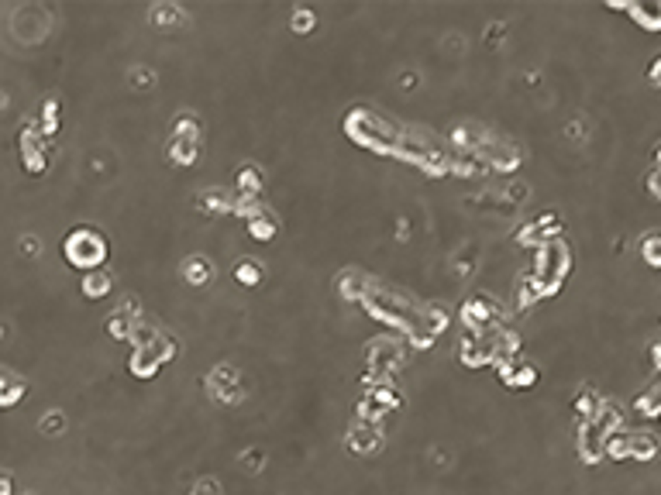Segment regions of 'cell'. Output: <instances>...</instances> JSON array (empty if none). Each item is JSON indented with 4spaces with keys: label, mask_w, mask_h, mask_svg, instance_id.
I'll return each instance as SVG.
<instances>
[{
    "label": "cell",
    "mask_w": 661,
    "mask_h": 495,
    "mask_svg": "<svg viewBox=\"0 0 661 495\" xmlns=\"http://www.w3.org/2000/svg\"><path fill=\"white\" fill-rule=\"evenodd\" d=\"M107 255V244L104 237L97 234V231H76V234L66 241V258L73 261V265H80V268H90V265H97V261H104Z\"/></svg>",
    "instance_id": "obj_1"
},
{
    "label": "cell",
    "mask_w": 661,
    "mask_h": 495,
    "mask_svg": "<svg viewBox=\"0 0 661 495\" xmlns=\"http://www.w3.org/2000/svg\"><path fill=\"white\" fill-rule=\"evenodd\" d=\"M379 441H382L379 430L365 419H358V430H351V451H358V454H372L379 447Z\"/></svg>",
    "instance_id": "obj_2"
},
{
    "label": "cell",
    "mask_w": 661,
    "mask_h": 495,
    "mask_svg": "<svg viewBox=\"0 0 661 495\" xmlns=\"http://www.w3.org/2000/svg\"><path fill=\"white\" fill-rule=\"evenodd\" d=\"M658 454V441L651 437V434H637V437H631V458H637V461H651Z\"/></svg>",
    "instance_id": "obj_3"
},
{
    "label": "cell",
    "mask_w": 661,
    "mask_h": 495,
    "mask_svg": "<svg viewBox=\"0 0 661 495\" xmlns=\"http://www.w3.org/2000/svg\"><path fill=\"white\" fill-rule=\"evenodd\" d=\"M607 458L609 461H627V458H631V437H627V434H609Z\"/></svg>",
    "instance_id": "obj_4"
},
{
    "label": "cell",
    "mask_w": 661,
    "mask_h": 495,
    "mask_svg": "<svg viewBox=\"0 0 661 495\" xmlns=\"http://www.w3.org/2000/svg\"><path fill=\"white\" fill-rule=\"evenodd\" d=\"M634 410L640 417H661V389H648L634 402Z\"/></svg>",
    "instance_id": "obj_5"
},
{
    "label": "cell",
    "mask_w": 661,
    "mask_h": 495,
    "mask_svg": "<svg viewBox=\"0 0 661 495\" xmlns=\"http://www.w3.org/2000/svg\"><path fill=\"white\" fill-rule=\"evenodd\" d=\"M648 31H661V7H634L631 11Z\"/></svg>",
    "instance_id": "obj_6"
},
{
    "label": "cell",
    "mask_w": 661,
    "mask_h": 495,
    "mask_svg": "<svg viewBox=\"0 0 661 495\" xmlns=\"http://www.w3.org/2000/svg\"><path fill=\"white\" fill-rule=\"evenodd\" d=\"M238 282H259V265H255V261L238 265Z\"/></svg>",
    "instance_id": "obj_7"
},
{
    "label": "cell",
    "mask_w": 661,
    "mask_h": 495,
    "mask_svg": "<svg viewBox=\"0 0 661 495\" xmlns=\"http://www.w3.org/2000/svg\"><path fill=\"white\" fill-rule=\"evenodd\" d=\"M62 427H66V419H62V417H49L45 423H42V430H45V434H52V430H62Z\"/></svg>",
    "instance_id": "obj_8"
},
{
    "label": "cell",
    "mask_w": 661,
    "mask_h": 495,
    "mask_svg": "<svg viewBox=\"0 0 661 495\" xmlns=\"http://www.w3.org/2000/svg\"><path fill=\"white\" fill-rule=\"evenodd\" d=\"M197 495H221V489H217L211 478H207V482H200V485H197Z\"/></svg>",
    "instance_id": "obj_9"
},
{
    "label": "cell",
    "mask_w": 661,
    "mask_h": 495,
    "mask_svg": "<svg viewBox=\"0 0 661 495\" xmlns=\"http://www.w3.org/2000/svg\"><path fill=\"white\" fill-rule=\"evenodd\" d=\"M651 79H655V86H661V59L651 66Z\"/></svg>",
    "instance_id": "obj_10"
},
{
    "label": "cell",
    "mask_w": 661,
    "mask_h": 495,
    "mask_svg": "<svg viewBox=\"0 0 661 495\" xmlns=\"http://www.w3.org/2000/svg\"><path fill=\"white\" fill-rule=\"evenodd\" d=\"M0 495H11V478L0 475Z\"/></svg>",
    "instance_id": "obj_11"
},
{
    "label": "cell",
    "mask_w": 661,
    "mask_h": 495,
    "mask_svg": "<svg viewBox=\"0 0 661 495\" xmlns=\"http://www.w3.org/2000/svg\"><path fill=\"white\" fill-rule=\"evenodd\" d=\"M651 358H655V368H661V344H655V347H651Z\"/></svg>",
    "instance_id": "obj_12"
}]
</instances>
